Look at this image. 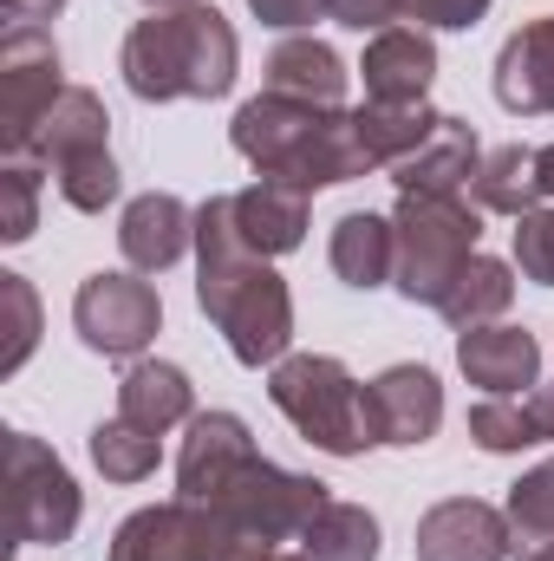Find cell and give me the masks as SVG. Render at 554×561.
I'll return each mask as SVG.
<instances>
[{"label": "cell", "mask_w": 554, "mask_h": 561, "mask_svg": "<svg viewBox=\"0 0 554 561\" xmlns=\"http://www.w3.org/2000/svg\"><path fill=\"white\" fill-rule=\"evenodd\" d=\"M196 307L216 320L229 353L242 366H280L293 346V294L287 280L242 242L229 196H209L196 209Z\"/></svg>", "instance_id": "cell-1"}, {"label": "cell", "mask_w": 554, "mask_h": 561, "mask_svg": "<svg viewBox=\"0 0 554 561\" xmlns=\"http://www.w3.org/2000/svg\"><path fill=\"white\" fill-rule=\"evenodd\" d=\"M229 144L255 163V176L287 183V190H300V196L372 176V157L359 150L353 112L300 105V99H280V92L249 99V105L235 112V125H229Z\"/></svg>", "instance_id": "cell-2"}, {"label": "cell", "mask_w": 554, "mask_h": 561, "mask_svg": "<svg viewBox=\"0 0 554 561\" xmlns=\"http://www.w3.org/2000/svg\"><path fill=\"white\" fill-rule=\"evenodd\" d=\"M118 72H125V85L138 92L143 105L222 99L235 85V72H242V39H235V26L209 0L157 7L150 20H138L125 33Z\"/></svg>", "instance_id": "cell-3"}, {"label": "cell", "mask_w": 554, "mask_h": 561, "mask_svg": "<svg viewBox=\"0 0 554 561\" xmlns=\"http://www.w3.org/2000/svg\"><path fill=\"white\" fill-rule=\"evenodd\" d=\"M268 399L275 412L313 450L326 457H359L372 450V424H366V386L346 373V359L333 353H287L280 366H268Z\"/></svg>", "instance_id": "cell-4"}, {"label": "cell", "mask_w": 554, "mask_h": 561, "mask_svg": "<svg viewBox=\"0 0 554 561\" xmlns=\"http://www.w3.org/2000/svg\"><path fill=\"white\" fill-rule=\"evenodd\" d=\"M392 229H399V275H392V287L412 307H443L450 280L470 268V255L483 242L476 196H399Z\"/></svg>", "instance_id": "cell-5"}, {"label": "cell", "mask_w": 554, "mask_h": 561, "mask_svg": "<svg viewBox=\"0 0 554 561\" xmlns=\"http://www.w3.org/2000/svg\"><path fill=\"white\" fill-rule=\"evenodd\" d=\"M268 549L275 542L249 536L242 523H229L222 510L189 503V496L150 503L138 516H125L112 536V561H262Z\"/></svg>", "instance_id": "cell-6"}, {"label": "cell", "mask_w": 554, "mask_h": 561, "mask_svg": "<svg viewBox=\"0 0 554 561\" xmlns=\"http://www.w3.org/2000/svg\"><path fill=\"white\" fill-rule=\"evenodd\" d=\"M7 490H13V542H26V549L72 542L85 496H79L72 470L33 431H7Z\"/></svg>", "instance_id": "cell-7"}, {"label": "cell", "mask_w": 554, "mask_h": 561, "mask_svg": "<svg viewBox=\"0 0 554 561\" xmlns=\"http://www.w3.org/2000/svg\"><path fill=\"white\" fill-rule=\"evenodd\" d=\"M333 496H326V483L320 477H300V470H280L275 457H249L216 496H209V510H222L229 523H242L249 536H262V542H300V529L326 510Z\"/></svg>", "instance_id": "cell-8"}, {"label": "cell", "mask_w": 554, "mask_h": 561, "mask_svg": "<svg viewBox=\"0 0 554 561\" xmlns=\"http://www.w3.org/2000/svg\"><path fill=\"white\" fill-rule=\"evenodd\" d=\"M72 327H79V340L92 346V353H105V359H138L143 346L157 340V327H163V300H157V287L143 275H85L79 280V294H72Z\"/></svg>", "instance_id": "cell-9"}, {"label": "cell", "mask_w": 554, "mask_h": 561, "mask_svg": "<svg viewBox=\"0 0 554 561\" xmlns=\"http://www.w3.org/2000/svg\"><path fill=\"white\" fill-rule=\"evenodd\" d=\"M66 79H59V46L46 26H7L0 39V144L7 157H26V144L39 131V118L59 105Z\"/></svg>", "instance_id": "cell-10"}, {"label": "cell", "mask_w": 554, "mask_h": 561, "mask_svg": "<svg viewBox=\"0 0 554 561\" xmlns=\"http://www.w3.org/2000/svg\"><path fill=\"white\" fill-rule=\"evenodd\" d=\"M417 561H509L516 556V536H509V516L483 496H443L417 516L412 536Z\"/></svg>", "instance_id": "cell-11"}, {"label": "cell", "mask_w": 554, "mask_h": 561, "mask_svg": "<svg viewBox=\"0 0 554 561\" xmlns=\"http://www.w3.org/2000/svg\"><path fill=\"white\" fill-rule=\"evenodd\" d=\"M366 424H372V444H392V450H417L437 437L443 424V386L430 366H385L372 386H366Z\"/></svg>", "instance_id": "cell-12"}, {"label": "cell", "mask_w": 554, "mask_h": 561, "mask_svg": "<svg viewBox=\"0 0 554 561\" xmlns=\"http://www.w3.org/2000/svg\"><path fill=\"white\" fill-rule=\"evenodd\" d=\"M457 373L483 392V399H522L542 386V346L529 327H470L457 333Z\"/></svg>", "instance_id": "cell-13"}, {"label": "cell", "mask_w": 554, "mask_h": 561, "mask_svg": "<svg viewBox=\"0 0 554 561\" xmlns=\"http://www.w3.org/2000/svg\"><path fill=\"white\" fill-rule=\"evenodd\" d=\"M118 249L131 262V275H163L176 268L189 249H196V209L170 190H150V196H131L125 216H118Z\"/></svg>", "instance_id": "cell-14"}, {"label": "cell", "mask_w": 554, "mask_h": 561, "mask_svg": "<svg viewBox=\"0 0 554 561\" xmlns=\"http://www.w3.org/2000/svg\"><path fill=\"white\" fill-rule=\"evenodd\" d=\"M249 457H255V431L235 412H196L183 431V450H176V496L209 503Z\"/></svg>", "instance_id": "cell-15"}, {"label": "cell", "mask_w": 554, "mask_h": 561, "mask_svg": "<svg viewBox=\"0 0 554 561\" xmlns=\"http://www.w3.org/2000/svg\"><path fill=\"white\" fill-rule=\"evenodd\" d=\"M496 105L516 118H554V13L522 20L496 53Z\"/></svg>", "instance_id": "cell-16"}, {"label": "cell", "mask_w": 554, "mask_h": 561, "mask_svg": "<svg viewBox=\"0 0 554 561\" xmlns=\"http://www.w3.org/2000/svg\"><path fill=\"white\" fill-rule=\"evenodd\" d=\"M476 170H483L476 125H463V118L443 112L437 131L417 144L405 163H392V183H399V196H470Z\"/></svg>", "instance_id": "cell-17"}, {"label": "cell", "mask_w": 554, "mask_h": 561, "mask_svg": "<svg viewBox=\"0 0 554 561\" xmlns=\"http://www.w3.org/2000/svg\"><path fill=\"white\" fill-rule=\"evenodd\" d=\"M346 85H353L346 59H339L326 39H313V33H287L275 53H268V66H262V92L300 99V105H333V112H346Z\"/></svg>", "instance_id": "cell-18"}, {"label": "cell", "mask_w": 554, "mask_h": 561, "mask_svg": "<svg viewBox=\"0 0 554 561\" xmlns=\"http://www.w3.org/2000/svg\"><path fill=\"white\" fill-rule=\"evenodd\" d=\"M92 150H112V112L92 85H66L59 105L39 118V131L26 144V163H39L46 176L72 157H92Z\"/></svg>", "instance_id": "cell-19"}, {"label": "cell", "mask_w": 554, "mask_h": 561, "mask_svg": "<svg viewBox=\"0 0 554 561\" xmlns=\"http://www.w3.org/2000/svg\"><path fill=\"white\" fill-rule=\"evenodd\" d=\"M359 79H366V99H424L430 79H437V46L424 26H385L366 39V59H359Z\"/></svg>", "instance_id": "cell-20"}, {"label": "cell", "mask_w": 554, "mask_h": 561, "mask_svg": "<svg viewBox=\"0 0 554 561\" xmlns=\"http://www.w3.org/2000/svg\"><path fill=\"white\" fill-rule=\"evenodd\" d=\"M326 262H333V275L346 280V287H359V294L392 287V275H399V229H392V216H372V209L339 216L333 242H326Z\"/></svg>", "instance_id": "cell-21"}, {"label": "cell", "mask_w": 554, "mask_h": 561, "mask_svg": "<svg viewBox=\"0 0 554 561\" xmlns=\"http://www.w3.org/2000/svg\"><path fill=\"white\" fill-rule=\"evenodd\" d=\"M229 209H235V229H242V242L262 255V262H275V255H293L300 242H307V196L300 190H287V183H249V190H235L229 196Z\"/></svg>", "instance_id": "cell-22"}, {"label": "cell", "mask_w": 554, "mask_h": 561, "mask_svg": "<svg viewBox=\"0 0 554 561\" xmlns=\"http://www.w3.org/2000/svg\"><path fill=\"white\" fill-rule=\"evenodd\" d=\"M118 419L143 424V431H176V424L196 419V386L183 366L170 359H131L125 379H118Z\"/></svg>", "instance_id": "cell-23"}, {"label": "cell", "mask_w": 554, "mask_h": 561, "mask_svg": "<svg viewBox=\"0 0 554 561\" xmlns=\"http://www.w3.org/2000/svg\"><path fill=\"white\" fill-rule=\"evenodd\" d=\"M437 118H443V112H437L430 99H366V105L353 112V131H359V150L372 157V170H379V163L392 170V163H405L417 144L437 131Z\"/></svg>", "instance_id": "cell-24"}, {"label": "cell", "mask_w": 554, "mask_h": 561, "mask_svg": "<svg viewBox=\"0 0 554 561\" xmlns=\"http://www.w3.org/2000/svg\"><path fill=\"white\" fill-rule=\"evenodd\" d=\"M470 196H476V209L509 216V222H522L529 209H542V170H535V150H529V144L483 150V170H476Z\"/></svg>", "instance_id": "cell-25"}, {"label": "cell", "mask_w": 554, "mask_h": 561, "mask_svg": "<svg viewBox=\"0 0 554 561\" xmlns=\"http://www.w3.org/2000/svg\"><path fill=\"white\" fill-rule=\"evenodd\" d=\"M509 300H516V268L496 262V255H470V268L450 280V294H443L437 313H443L457 333H470V327H496V320L509 313Z\"/></svg>", "instance_id": "cell-26"}, {"label": "cell", "mask_w": 554, "mask_h": 561, "mask_svg": "<svg viewBox=\"0 0 554 561\" xmlns=\"http://www.w3.org/2000/svg\"><path fill=\"white\" fill-rule=\"evenodd\" d=\"M300 549L313 561H379V516L366 503H326L307 529H300Z\"/></svg>", "instance_id": "cell-27"}, {"label": "cell", "mask_w": 554, "mask_h": 561, "mask_svg": "<svg viewBox=\"0 0 554 561\" xmlns=\"http://www.w3.org/2000/svg\"><path fill=\"white\" fill-rule=\"evenodd\" d=\"M92 463H99V477L105 483H143V477H157V463H163V437L157 431H143L131 419H105L92 424Z\"/></svg>", "instance_id": "cell-28"}, {"label": "cell", "mask_w": 554, "mask_h": 561, "mask_svg": "<svg viewBox=\"0 0 554 561\" xmlns=\"http://www.w3.org/2000/svg\"><path fill=\"white\" fill-rule=\"evenodd\" d=\"M503 516H509V536H516V556L522 561L535 556V549H549L554 542V457L529 463V470L509 483Z\"/></svg>", "instance_id": "cell-29"}, {"label": "cell", "mask_w": 554, "mask_h": 561, "mask_svg": "<svg viewBox=\"0 0 554 561\" xmlns=\"http://www.w3.org/2000/svg\"><path fill=\"white\" fill-rule=\"evenodd\" d=\"M53 183H59L66 209H79V216H105V209L118 203V190H125V176H118V157H112V150H92V157L59 163V170H53Z\"/></svg>", "instance_id": "cell-30"}, {"label": "cell", "mask_w": 554, "mask_h": 561, "mask_svg": "<svg viewBox=\"0 0 554 561\" xmlns=\"http://www.w3.org/2000/svg\"><path fill=\"white\" fill-rule=\"evenodd\" d=\"M0 307H7V346H0V373L13 379V373L33 359V346H39V294H33V280H26V275H0Z\"/></svg>", "instance_id": "cell-31"}, {"label": "cell", "mask_w": 554, "mask_h": 561, "mask_svg": "<svg viewBox=\"0 0 554 561\" xmlns=\"http://www.w3.org/2000/svg\"><path fill=\"white\" fill-rule=\"evenodd\" d=\"M39 229V170L26 157H7L0 170V242H26Z\"/></svg>", "instance_id": "cell-32"}, {"label": "cell", "mask_w": 554, "mask_h": 561, "mask_svg": "<svg viewBox=\"0 0 554 561\" xmlns=\"http://www.w3.org/2000/svg\"><path fill=\"white\" fill-rule=\"evenodd\" d=\"M470 437H476L489 457L535 450V444H529V431H522V405H516V399H483V405H470Z\"/></svg>", "instance_id": "cell-33"}, {"label": "cell", "mask_w": 554, "mask_h": 561, "mask_svg": "<svg viewBox=\"0 0 554 561\" xmlns=\"http://www.w3.org/2000/svg\"><path fill=\"white\" fill-rule=\"evenodd\" d=\"M516 268L535 287H554V203L549 209H529L516 222Z\"/></svg>", "instance_id": "cell-34"}, {"label": "cell", "mask_w": 554, "mask_h": 561, "mask_svg": "<svg viewBox=\"0 0 554 561\" xmlns=\"http://www.w3.org/2000/svg\"><path fill=\"white\" fill-rule=\"evenodd\" d=\"M489 13V0H405V20H417L424 33H470Z\"/></svg>", "instance_id": "cell-35"}, {"label": "cell", "mask_w": 554, "mask_h": 561, "mask_svg": "<svg viewBox=\"0 0 554 561\" xmlns=\"http://www.w3.org/2000/svg\"><path fill=\"white\" fill-rule=\"evenodd\" d=\"M326 20H339L353 33H385L405 20V0H326Z\"/></svg>", "instance_id": "cell-36"}, {"label": "cell", "mask_w": 554, "mask_h": 561, "mask_svg": "<svg viewBox=\"0 0 554 561\" xmlns=\"http://www.w3.org/2000/svg\"><path fill=\"white\" fill-rule=\"evenodd\" d=\"M249 13L275 33H307L313 20H326V0H249Z\"/></svg>", "instance_id": "cell-37"}, {"label": "cell", "mask_w": 554, "mask_h": 561, "mask_svg": "<svg viewBox=\"0 0 554 561\" xmlns=\"http://www.w3.org/2000/svg\"><path fill=\"white\" fill-rule=\"evenodd\" d=\"M516 405H522V431H529V444H554V386L522 392Z\"/></svg>", "instance_id": "cell-38"}, {"label": "cell", "mask_w": 554, "mask_h": 561, "mask_svg": "<svg viewBox=\"0 0 554 561\" xmlns=\"http://www.w3.org/2000/svg\"><path fill=\"white\" fill-rule=\"evenodd\" d=\"M53 13H66V0H7V20H13V26H39V20H53Z\"/></svg>", "instance_id": "cell-39"}, {"label": "cell", "mask_w": 554, "mask_h": 561, "mask_svg": "<svg viewBox=\"0 0 554 561\" xmlns=\"http://www.w3.org/2000/svg\"><path fill=\"white\" fill-rule=\"evenodd\" d=\"M535 170H542V196L554 203V144H542V150H535Z\"/></svg>", "instance_id": "cell-40"}, {"label": "cell", "mask_w": 554, "mask_h": 561, "mask_svg": "<svg viewBox=\"0 0 554 561\" xmlns=\"http://www.w3.org/2000/svg\"><path fill=\"white\" fill-rule=\"evenodd\" d=\"M262 561H313V556H307V549H287V542H280V549H268Z\"/></svg>", "instance_id": "cell-41"}, {"label": "cell", "mask_w": 554, "mask_h": 561, "mask_svg": "<svg viewBox=\"0 0 554 561\" xmlns=\"http://www.w3.org/2000/svg\"><path fill=\"white\" fill-rule=\"evenodd\" d=\"M143 7H150V13H157V7H189V0H143Z\"/></svg>", "instance_id": "cell-42"}, {"label": "cell", "mask_w": 554, "mask_h": 561, "mask_svg": "<svg viewBox=\"0 0 554 561\" xmlns=\"http://www.w3.org/2000/svg\"><path fill=\"white\" fill-rule=\"evenodd\" d=\"M529 561H554V542H549V549H535V556H529Z\"/></svg>", "instance_id": "cell-43"}]
</instances>
